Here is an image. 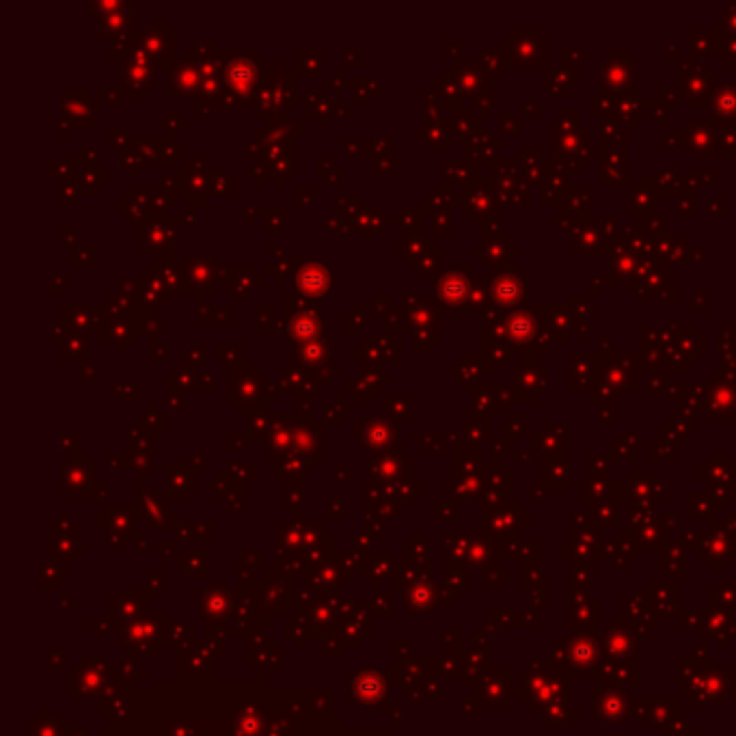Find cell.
Instances as JSON below:
<instances>
[{"label": "cell", "instance_id": "cell-1", "mask_svg": "<svg viewBox=\"0 0 736 736\" xmlns=\"http://www.w3.org/2000/svg\"><path fill=\"white\" fill-rule=\"evenodd\" d=\"M327 285H331L329 272L322 270V268H318V266L307 268L302 275H300V279H298V287L302 289V292H313V294H318V292H324V289H327Z\"/></svg>", "mask_w": 736, "mask_h": 736}, {"label": "cell", "instance_id": "cell-2", "mask_svg": "<svg viewBox=\"0 0 736 736\" xmlns=\"http://www.w3.org/2000/svg\"><path fill=\"white\" fill-rule=\"evenodd\" d=\"M438 294L445 298V300H449V302H456V300H460L462 296H465V285H462V283H447V281H443V285L438 287Z\"/></svg>", "mask_w": 736, "mask_h": 736}]
</instances>
